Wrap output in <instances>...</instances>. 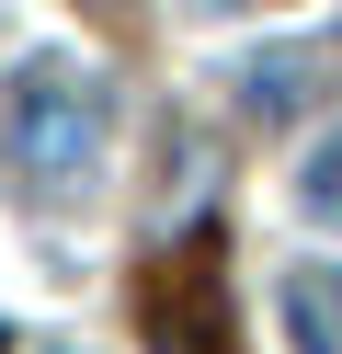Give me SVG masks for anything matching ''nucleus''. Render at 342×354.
<instances>
[{"instance_id": "obj_4", "label": "nucleus", "mask_w": 342, "mask_h": 354, "mask_svg": "<svg viewBox=\"0 0 342 354\" xmlns=\"http://www.w3.org/2000/svg\"><path fill=\"white\" fill-rule=\"evenodd\" d=\"M251 103H263V115H296V57H285V46L251 57Z\"/></svg>"}, {"instance_id": "obj_3", "label": "nucleus", "mask_w": 342, "mask_h": 354, "mask_svg": "<svg viewBox=\"0 0 342 354\" xmlns=\"http://www.w3.org/2000/svg\"><path fill=\"white\" fill-rule=\"evenodd\" d=\"M285 343H296V354H342V343H331V286L285 274Z\"/></svg>"}, {"instance_id": "obj_1", "label": "nucleus", "mask_w": 342, "mask_h": 354, "mask_svg": "<svg viewBox=\"0 0 342 354\" xmlns=\"http://www.w3.org/2000/svg\"><path fill=\"white\" fill-rule=\"evenodd\" d=\"M12 149H23V183H46V194H80L91 183V160H103V92H91V69L68 46H35V57H12Z\"/></svg>"}, {"instance_id": "obj_2", "label": "nucleus", "mask_w": 342, "mask_h": 354, "mask_svg": "<svg viewBox=\"0 0 342 354\" xmlns=\"http://www.w3.org/2000/svg\"><path fill=\"white\" fill-rule=\"evenodd\" d=\"M296 217H308V229H342V126L296 160Z\"/></svg>"}, {"instance_id": "obj_5", "label": "nucleus", "mask_w": 342, "mask_h": 354, "mask_svg": "<svg viewBox=\"0 0 342 354\" xmlns=\"http://www.w3.org/2000/svg\"><path fill=\"white\" fill-rule=\"evenodd\" d=\"M331 308H342V286H331Z\"/></svg>"}]
</instances>
